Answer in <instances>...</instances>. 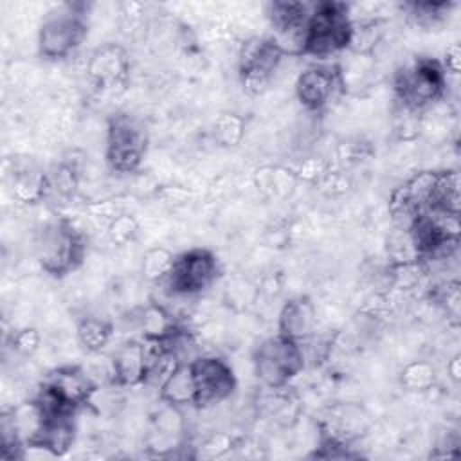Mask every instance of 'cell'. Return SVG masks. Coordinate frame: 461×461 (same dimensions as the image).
<instances>
[{"mask_svg":"<svg viewBox=\"0 0 461 461\" xmlns=\"http://www.w3.org/2000/svg\"><path fill=\"white\" fill-rule=\"evenodd\" d=\"M346 90L339 63H315L304 68L295 79V97L308 112H321Z\"/></svg>","mask_w":461,"mask_h":461,"instance_id":"cell-10","label":"cell"},{"mask_svg":"<svg viewBox=\"0 0 461 461\" xmlns=\"http://www.w3.org/2000/svg\"><path fill=\"white\" fill-rule=\"evenodd\" d=\"M11 346L20 357H32L41 348V333L32 326L22 328L14 331Z\"/></svg>","mask_w":461,"mask_h":461,"instance_id":"cell-34","label":"cell"},{"mask_svg":"<svg viewBox=\"0 0 461 461\" xmlns=\"http://www.w3.org/2000/svg\"><path fill=\"white\" fill-rule=\"evenodd\" d=\"M220 274L216 256L203 247L189 249L176 256L175 267L164 285L173 295H198L209 288Z\"/></svg>","mask_w":461,"mask_h":461,"instance_id":"cell-8","label":"cell"},{"mask_svg":"<svg viewBox=\"0 0 461 461\" xmlns=\"http://www.w3.org/2000/svg\"><path fill=\"white\" fill-rule=\"evenodd\" d=\"M11 191L13 198L20 203H38L50 191L49 175L38 169H20L13 175Z\"/></svg>","mask_w":461,"mask_h":461,"instance_id":"cell-20","label":"cell"},{"mask_svg":"<svg viewBox=\"0 0 461 461\" xmlns=\"http://www.w3.org/2000/svg\"><path fill=\"white\" fill-rule=\"evenodd\" d=\"M385 249H387L389 263H409V261L421 259L411 230H405V229L393 227V230L387 236Z\"/></svg>","mask_w":461,"mask_h":461,"instance_id":"cell-28","label":"cell"},{"mask_svg":"<svg viewBox=\"0 0 461 461\" xmlns=\"http://www.w3.org/2000/svg\"><path fill=\"white\" fill-rule=\"evenodd\" d=\"M299 180L292 167L286 166H261L254 173V185L256 189L270 198V200H285L290 198L297 187Z\"/></svg>","mask_w":461,"mask_h":461,"instance_id":"cell-17","label":"cell"},{"mask_svg":"<svg viewBox=\"0 0 461 461\" xmlns=\"http://www.w3.org/2000/svg\"><path fill=\"white\" fill-rule=\"evenodd\" d=\"M436 182H438V171L432 169H423L414 173L405 184L403 189L407 196L412 200V203L423 212L430 207L434 191H436Z\"/></svg>","mask_w":461,"mask_h":461,"instance_id":"cell-25","label":"cell"},{"mask_svg":"<svg viewBox=\"0 0 461 461\" xmlns=\"http://www.w3.org/2000/svg\"><path fill=\"white\" fill-rule=\"evenodd\" d=\"M452 2H409L403 4V9L407 11V16L420 27L423 29H434L438 25H441L450 9H452Z\"/></svg>","mask_w":461,"mask_h":461,"instance_id":"cell-24","label":"cell"},{"mask_svg":"<svg viewBox=\"0 0 461 461\" xmlns=\"http://www.w3.org/2000/svg\"><path fill=\"white\" fill-rule=\"evenodd\" d=\"M387 20L384 16L351 18L346 50L357 56H371L385 36Z\"/></svg>","mask_w":461,"mask_h":461,"instance_id":"cell-15","label":"cell"},{"mask_svg":"<svg viewBox=\"0 0 461 461\" xmlns=\"http://www.w3.org/2000/svg\"><path fill=\"white\" fill-rule=\"evenodd\" d=\"M349 5L344 2H317L306 22L304 56L326 59L346 50L349 34Z\"/></svg>","mask_w":461,"mask_h":461,"instance_id":"cell-3","label":"cell"},{"mask_svg":"<svg viewBox=\"0 0 461 461\" xmlns=\"http://www.w3.org/2000/svg\"><path fill=\"white\" fill-rule=\"evenodd\" d=\"M429 297L439 310L447 313V317L457 319L459 304H461V292H459L457 279H445L434 285L429 292Z\"/></svg>","mask_w":461,"mask_h":461,"instance_id":"cell-30","label":"cell"},{"mask_svg":"<svg viewBox=\"0 0 461 461\" xmlns=\"http://www.w3.org/2000/svg\"><path fill=\"white\" fill-rule=\"evenodd\" d=\"M85 209H86L88 214H92V218L104 220L106 225H108L115 216L126 212V211H124V203H122L121 198H104V200H97V202L88 203Z\"/></svg>","mask_w":461,"mask_h":461,"instance_id":"cell-36","label":"cell"},{"mask_svg":"<svg viewBox=\"0 0 461 461\" xmlns=\"http://www.w3.org/2000/svg\"><path fill=\"white\" fill-rule=\"evenodd\" d=\"M158 400L162 403L184 409L196 405V384L191 362H182L158 387Z\"/></svg>","mask_w":461,"mask_h":461,"instance_id":"cell-16","label":"cell"},{"mask_svg":"<svg viewBox=\"0 0 461 461\" xmlns=\"http://www.w3.org/2000/svg\"><path fill=\"white\" fill-rule=\"evenodd\" d=\"M447 373H448V378L454 382V384H459L461 380V355L456 353L448 358L447 362Z\"/></svg>","mask_w":461,"mask_h":461,"instance_id":"cell-39","label":"cell"},{"mask_svg":"<svg viewBox=\"0 0 461 461\" xmlns=\"http://www.w3.org/2000/svg\"><path fill=\"white\" fill-rule=\"evenodd\" d=\"M439 63L447 74L457 76L461 72V45H459V41H452L450 45H447L443 61H439Z\"/></svg>","mask_w":461,"mask_h":461,"instance_id":"cell-37","label":"cell"},{"mask_svg":"<svg viewBox=\"0 0 461 461\" xmlns=\"http://www.w3.org/2000/svg\"><path fill=\"white\" fill-rule=\"evenodd\" d=\"M429 209L459 214V173L456 169L438 171L436 191Z\"/></svg>","mask_w":461,"mask_h":461,"instance_id":"cell-22","label":"cell"},{"mask_svg":"<svg viewBox=\"0 0 461 461\" xmlns=\"http://www.w3.org/2000/svg\"><path fill=\"white\" fill-rule=\"evenodd\" d=\"M281 50L270 40V36H250L240 45L238 70L243 88L250 95H261L274 72L283 61Z\"/></svg>","mask_w":461,"mask_h":461,"instance_id":"cell-7","label":"cell"},{"mask_svg":"<svg viewBox=\"0 0 461 461\" xmlns=\"http://www.w3.org/2000/svg\"><path fill=\"white\" fill-rule=\"evenodd\" d=\"M387 211H389V218H391V221H393V227H396V229H405V230H411L412 225L416 223V220H418L420 214H421V211H420V209L412 203V200L407 196L403 185L394 187V189L391 191Z\"/></svg>","mask_w":461,"mask_h":461,"instance_id":"cell-26","label":"cell"},{"mask_svg":"<svg viewBox=\"0 0 461 461\" xmlns=\"http://www.w3.org/2000/svg\"><path fill=\"white\" fill-rule=\"evenodd\" d=\"M157 196L164 198L169 203H185L191 196V191L182 185H166L162 189H157Z\"/></svg>","mask_w":461,"mask_h":461,"instance_id":"cell-38","label":"cell"},{"mask_svg":"<svg viewBox=\"0 0 461 461\" xmlns=\"http://www.w3.org/2000/svg\"><path fill=\"white\" fill-rule=\"evenodd\" d=\"M85 236L65 218L47 221L34 240V254L40 267L54 277H63L77 270L85 259Z\"/></svg>","mask_w":461,"mask_h":461,"instance_id":"cell-1","label":"cell"},{"mask_svg":"<svg viewBox=\"0 0 461 461\" xmlns=\"http://www.w3.org/2000/svg\"><path fill=\"white\" fill-rule=\"evenodd\" d=\"M76 337L86 353H99L110 344L113 324L97 315H85L76 324Z\"/></svg>","mask_w":461,"mask_h":461,"instance_id":"cell-19","label":"cell"},{"mask_svg":"<svg viewBox=\"0 0 461 461\" xmlns=\"http://www.w3.org/2000/svg\"><path fill=\"white\" fill-rule=\"evenodd\" d=\"M139 232H140V223L130 212H122V214L115 216L106 225V236L117 247H126V245L133 243L139 238Z\"/></svg>","mask_w":461,"mask_h":461,"instance_id":"cell-31","label":"cell"},{"mask_svg":"<svg viewBox=\"0 0 461 461\" xmlns=\"http://www.w3.org/2000/svg\"><path fill=\"white\" fill-rule=\"evenodd\" d=\"M398 380L409 393H429L436 385V369L427 360H411L402 367Z\"/></svg>","mask_w":461,"mask_h":461,"instance_id":"cell-23","label":"cell"},{"mask_svg":"<svg viewBox=\"0 0 461 461\" xmlns=\"http://www.w3.org/2000/svg\"><path fill=\"white\" fill-rule=\"evenodd\" d=\"M113 360V385L137 387L146 384V351L142 340H128L115 349Z\"/></svg>","mask_w":461,"mask_h":461,"instance_id":"cell-13","label":"cell"},{"mask_svg":"<svg viewBox=\"0 0 461 461\" xmlns=\"http://www.w3.org/2000/svg\"><path fill=\"white\" fill-rule=\"evenodd\" d=\"M212 137L223 148L238 146L245 137V119L234 112H221L212 122Z\"/></svg>","mask_w":461,"mask_h":461,"instance_id":"cell-27","label":"cell"},{"mask_svg":"<svg viewBox=\"0 0 461 461\" xmlns=\"http://www.w3.org/2000/svg\"><path fill=\"white\" fill-rule=\"evenodd\" d=\"M79 167L70 160L59 162L49 175L50 191L58 193L61 198H74L79 189Z\"/></svg>","mask_w":461,"mask_h":461,"instance_id":"cell-29","label":"cell"},{"mask_svg":"<svg viewBox=\"0 0 461 461\" xmlns=\"http://www.w3.org/2000/svg\"><path fill=\"white\" fill-rule=\"evenodd\" d=\"M86 76L90 83L99 90L115 92L124 88L130 77V58L122 45L103 43L86 61Z\"/></svg>","mask_w":461,"mask_h":461,"instance_id":"cell-11","label":"cell"},{"mask_svg":"<svg viewBox=\"0 0 461 461\" xmlns=\"http://www.w3.org/2000/svg\"><path fill=\"white\" fill-rule=\"evenodd\" d=\"M447 92V72L434 58H416L394 74V97L398 104L423 112Z\"/></svg>","mask_w":461,"mask_h":461,"instance_id":"cell-4","label":"cell"},{"mask_svg":"<svg viewBox=\"0 0 461 461\" xmlns=\"http://www.w3.org/2000/svg\"><path fill=\"white\" fill-rule=\"evenodd\" d=\"M292 171L299 182H321L330 171V166L322 157H306L297 164V167H292Z\"/></svg>","mask_w":461,"mask_h":461,"instance_id":"cell-35","label":"cell"},{"mask_svg":"<svg viewBox=\"0 0 461 461\" xmlns=\"http://www.w3.org/2000/svg\"><path fill=\"white\" fill-rule=\"evenodd\" d=\"M196 384V405L211 407L225 402L236 391V375L227 360L216 355H198L191 360Z\"/></svg>","mask_w":461,"mask_h":461,"instance_id":"cell-9","label":"cell"},{"mask_svg":"<svg viewBox=\"0 0 461 461\" xmlns=\"http://www.w3.org/2000/svg\"><path fill=\"white\" fill-rule=\"evenodd\" d=\"M85 7V4H63L45 14L38 29L41 58L65 59L83 43L88 31Z\"/></svg>","mask_w":461,"mask_h":461,"instance_id":"cell-2","label":"cell"},{"mask_svg":"<svg viewBox=\"0 0 461 461\" xmlns=\"http://www.w3.org/2000/svg\"><path fill=\"white\" fill-rule=\"evenodd\" d=\"M236 445L232 434H227V432H212L209 434L207 438L202 439V443L196 447L200 457H221L225 456L232 447Z\"/></svg>","mask_w":461,"mask_h":461,"instance_id":"cell-33","label":"cell"},{"mask_svg":"<svg viewBox=\"0 0 461 461\" xmlns=\"http://www.w3.org/2000/svg\"><path fill=\"white\" fill-rule=\"evenodd\" d=\"M277 333L295 342H303L317 333V308L308 295H295L281 306Z\"/></svg>","mask_w":461,"mask_h":461,"instance_id":"cell-12","label":"cell"},{"mask_svg":"<svg viewBox=\"0 0 461 461\" xmlns=\"http://www.w3.org/2000/svg\"><path fill=\"white\" fill-rule=\"evenodd\" d=\"M313 4L292 2V0H276L267 5V18L274 32H283L306 25Z\"/></svg>","mask_w":461,"mask_h":461,"instance_id":"cell-18","label":"cell"},{"mask_svg":"<svg viewBox=\"0 0 461 461\" xmlns=\"http://www.w3.org/2000/svg\"><path fill=\"white\" fill-rule=\"evenodd\" d=\"M137 326L142 339L153 342H167L182 330L176 317L162 303L155 301L140 308Z\"/></svg>","mask_w":461,"mask_h":461,"instance_id":"cell-14","label":"cell"},{"mask_svg":"<svg viewBox=\"0 0 461 461\" xmlns=\"http://www.w3.org/2000/svg\"><path fill=\"white\" fill-rule=\"evenodd\" d=\"M252 364L256 376L268 389H286L306 366L301 344L279 333L254 349Z\"/></svg>","mask_w":461,"mask_h":461,"instance_id":"cell-5","label":"cell"},{"mask_svg":"<svg viewBox=\"0 0 461 461\" xmlns=\"http://www.w3.org/2000/svg\"><path fill=\"white\" fill-rule=\"evenodd\" d=\"M258 295H259V288L245 279L230 281L225 290V297H227L229 304H232L238 310H243L249 304H252Z\"/></svg>","mask_w":461,"mask_h":461,"instance_id":"cell-32","label":"cell"},{"mask_svg":"<svg viewBox=\"0 0 461 461\" xmlns=\"http://www.w3.org/2000/svg\"><path fill=\"white\" fill-rule=\"evenodd\" d=\"M148 137L130 115L115 113L106 126V162L112 171L121 175L135 173L146 155Z\"/></svg>","mask_w":461,"mask_h":461,"instance_id":"cell-6","label":"cell"},{"mask_svg":"<svg viewBox=\"0 0 461 461\" xmlns=\"http://www.w3.org/2000/svg\"><path fill=\"white\" fill-rule=\"evenodd\" d=\"M175 259L176 254L169 249L160 245L151 247L142 254L140 274L148 283H164L175 267Z\"/></svg>","mask_w":461,"mask_h":461,"instance_id":"cell-21","label":"cell"}]
</instances>
